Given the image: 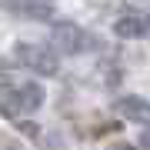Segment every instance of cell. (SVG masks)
Listing matches in <instances>:
<instances>
[{
    "label": "cell",
    "mask_w": 150,
    "mask_h": 150,
    "mask_svg": "<svg viewBox=\"0 0 150 150\" xmlns=\"http://www.w3.org/2000/svg\"><path fill=\"white\" fill-rule=\"evenodd\" d=\"M17 60L23 67L37 70V74H47V77L57 74V54L50 47H43V43H20L17 47Z\"/></svg>",
    "instance_id": "obj_1"
},
{
    "label": "cell",
    "mask_w": 150,
    "mask_h": 150,
    "mask_svg": "<svg viewBox=\"0 0 150 150\" xmlns=\"http://www.w3.org/2000/svg\"><path fill=\"white\" fill-rule=\"evenodd\" d=\"M54 43L64 50V54H80V50L93 47V40L87 37L80 27H74V23H57L54 27Z\"/></svg>",
    "instance_id": "obj_2"
},
{
    "label": "cell",
    "mask_w": 150,
    "mask_h": 150,
    "mask_svg": "<svg viewBox=\"0 0 150 150\" xmlns=\"http://www.w3.org/2000/svg\"><path fill=\"white\" fill-rule=\"evenodd\" d=\"M113 107H117V113H120V117H127V120L150 123V103H147V100H140V97H120Z\"/></svg>",
    "instance_id": "obj_3"
},
{
    "label": "cell",
    "mask_w": 150,
    "mask_h": 150,
    "mask_svg": "<svg viewBox=\"0 0 150 150\" xmlns=\"http://www.w3.org/2000/svg\"><path fill=\"white\" fill-rule=\"evenodd\" d=\"M147 30H150V20H147V17H123V20L113 23V33H117V37H127V40L147 37Z\"/></svg>",
    "instance_id": "obj_4"
},
{
    "label": "cell",
    "mask_w": 150,
    "mask_h": 150,
    "mask_svg": "<svg viewBox=\"0 0 150 150\" xmlns=\"http://www.w3.org/2000/svg\"><path fill=\"white\" fill-rule=\"evenodd\" d=\"M10 10L23 13V17H37V20H50V13H54V7L47 4H30V0H4Z\"/></svg>",
    "instance_id": "obj_5"
},
{
    "label": "cell",
    "mask_w": 150,
    "mask_h": 150,
    "mask_svg": "<svg viewBox=\"0 0 150 150\" xmlns=\"http://www.w3.org/2000/svg\"><path fill=\"white\" fill-rule=\"evenodd\" d=\"M23 107H20V93L10 90V87H0V113L4 117H17Z\"/></svg>",
    "instance_id": "obj_6"
},
{
    "label": "cell",
    "mask_w": 150,
    "mask_h": 150,
    "mask_svg": "<svg viewBox=\"0 0 150 150\" xmlns=\"http://www.w3.org/2000/svg\"><path fill=\"white\" fill-rule=\"evenodd\" d=\"M17 93H20V107L23 110H37L40 103H43V90H40L37 83H23Z\"/></svg>",
    "instance_id": "obj_7"
},
{
    "label": "cell",
    "mask_w": 150,
    "mask_h": 150,
    "mask_svg": "<svg viewBox=\"0 0 150 150\" xmlns=\"http://www.w3.org/2000/svg\"><path fill=\"white\" fill-rule=\"evenodd\" d=\"M140 144H144V147H140V150H150V130H147L144 137H140Z\"/></svg>",
    "instance_id": "obj_8"
},
{
    "label": "cell",
    "mask_w": 150,
    "mask_h": 150,
    "mask_svg": "<svg viewBox=\"0 0 150 150\" xmlns=\"http://www.w3.org/2000/svg\"><path fill=\"white\" fill-rule=\"evenodd\" d=\"M113 150H140V147H130V144H120V147H113Z\"/></svg>",
    "instance_id": "obj_9"
}]
</instances>
